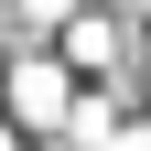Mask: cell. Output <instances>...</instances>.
Wrapping results in <instances>:
<instances>
[{"label": "cell", "mask_w": 151, "mask_h": 151, "mask_svg": "<svg viewBox=\"0 0 151 151\" xmlns=\"http://www.w3.org/2000/svg\"><path fill=\"white\" fill-rule=\"evenodd\" d=\"M0 151H11V140H0Z\"/></svg>", "instance_id": "cell-2"}, {"label": "cell", "mask_w": 151, "mask_h": 151, "mask_svg": "<svg viewBox=\"0 0 151 151\" xmlns=\"http://www.w3.org/2000/svg\"><path fill=\"white\" fill-rule=\"evenodd\" d=\"M11 97H22V119H32V129L76 119V97H65V76H54V65H22V76H11Z\"/></svg>", "instance_id": "cell-1"}]
</instances>
